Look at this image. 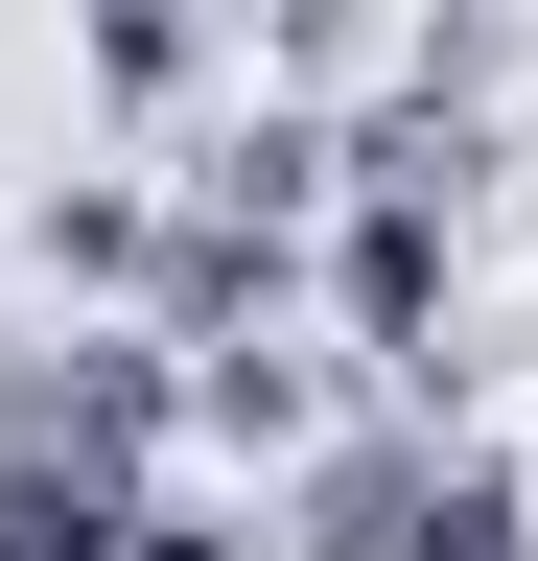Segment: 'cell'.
Returning <instances> with one entry per match:
<instances>
[{
	"label": "cell",
	"mask_w": 538,
	"mask_h": 561,
	"mask_svg": "<svg viewBox=\"0 0 538 561\" xmlns=\"http://www.w3.org/2000/svg\"><path fill=\"white\" fill-rule=\"evenodd\" d=\"M141 561H305V538L234 515V491H164V468H141Z\"/></svg>",
	"instance_id": "5"
},
{
	"label": "cell",
	"mask_w": 538,
	"mask_h": 561,
	"mask_svg": "<svg viewBox=\"0 0 538 561\" xmlns=\"http://www.w3.org/2000/svg\"><path fill=\"white\" fill-rule=\"evenodd\" d=\"M422 561H538V491L468 445V468H445V515H422Z\"/></svg>",
	"instance_id": "6"
},
{
	"label": "cell",
	"mask_w": 538,
	"mask_h": 561,
	"mask_svg": "<svg viewBox=\"0 0 538 561\" xmlns=\"http://www.w3.org/2000/svg\"><path fill=\"white\" fill-rule=\"evenodd\" d=\"M0 561H141V491H117V468H47V445H0Z\"/></svg>",
	"instance_id": "4"
},
{
	"label": "cell",
	"mask_w": 538,
	"mask_h": 561,
	"mask_svg": "<svg viewBox=\"0 0 538 561\" xmlns=\"http://www.w3.org/2000/svg\"><path fill=\"white\" fill-rule=\"evenodd\" d=\"M24 257H47V305H141L164 280V187L141 164H47L24 187Z\"/></svg>",
	"instance_id": "2"
},
{
	"label": "cell",
	"mask_w": 538,
	"mask_h": 561,
	"mask_svg": "<svg viewBox=\"0 0 538 561\" xmlns=\"http://www.w3.org/2000/svg\"><path fill=\"white\" fill-rule=\"evenodd\" d=\"M0 445H47V468H117L141 491L187 445V351L141 305H47V328H0Z\"/></svg>",
	"instance_id": "1"
},
{
	"label": "cell",
	"mask_w": 538,
	"mask_h": 561,
	"mask_svg": "<svg viewBox=\"0 0 538 561\" xmlns=\"http://www.w3.org/2000/svg\"><path fill=\"white\" fill-rule=\"evenodd\" d=\"M211 47H234V0H71V70H94L117 140H164L187 94H211Z\"/></svg>",
	"instance_id": "3"
}]
</instances>
